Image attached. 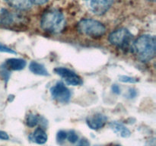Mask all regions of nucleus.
I'll list each match as a JSON object with an SVG mask.
<instances>
[{
  "mask_svg": "<svg viewBox=\"0 0 156 146\" xmlns=\"http://www.w3.org/2000/svg\"><path fill=\"white\" fill-rule=\"evenodd\" d=\"M29 69L32 73L37 75L48 76L50 75L45 66L43 64L36 62V61H32L30 62L29 65Z\"/></svg>",
  "mask_w": 156,
  "mask_h": 146,
  "instance_id": "obj_14",
  "label": "nucleus"
},
{
  "mask_svg": "<svg viewBox=\"0 0 156 146\" xmlns=\"http://www.w3.org/2000/svg\"><path fill=\"white\" fill-rule=\"evenodd\" d=\"M147 1H149V2H155V0H147Z\"/></svg>",
  "mask_w": 156,
  "mask_h": 146,
  "instance_id": "obj_26",
  "label": "nucleus"
},
{
  "mask_svg": "<svg viewBox=\"0 0 156 146\" xmlns=\"http://www.w3.org/2000/svg\"><path fill=\"white\" fill-rule=\"evenodd\" d=\"M41 122V116L34 113L27 114L25 118V123L28 127L33 128L37 126Z\"/></svg>",
  "mask_w": 156,
  "mask_h": 146,
  "instance_id": "obj_15",
  "label": "nucleus"
},
{
  "mask_svg": "<svg viewBox=\"0 0 156 146\" xmlns=\"http://www.w3.org/2000/svg\"><path fill=\"white\" fill-rule=\"evenodd\" d=\"M133 50L140 60L149 62L155 56V36L149 34L142 35L133 42Z\"/></svg>",
  "mask_w": 156,
  "mask_h": 146,
  "instance_id": "obj_1",
  "label": "nucleus"
},
{
  "mask_svg": "<svg viewBox=\"0 0 156 146\" xmlns=\"http://www.w3.org/2000/svg\"><path fill=\"white\" fill-rule=\"evenodd\" d=\"M119 81L123 83H129V84H135L139 82V79L136 78L130 77L127 75H120L119 77Z\"/></svg>",
  "mask_w": 156,
  "mask_h": 146,
  "instance_id": "obj_16",
  "label": "nucleus"
},
{
  "mask_svg": "<svg viewBox=\"0 0 156 146\" xmlns=\"http://www.w3.org/2000/svg\"><path fill=\"white\" fill-rule=\"evenodd\" d=\"M133 39V35L126 28H120L110 34L109 41L112 45L120 49H127Z\"/></svg>",
  "mask_w": 156,
  "mask_h": 146,
  "instance_id": "obj_5",
  "label": "nucleus"
},
{
  "mask_svg": "<svg viewBox=\"0 0 156 146\" xmlns=\"http://www.w3.org/2000/svg\"><path fill=\"white\" fill-rule=\"evenodd\" d=\"M29 138L33 142L37 143L38 144H45L47 141V134L43 128L38 127L34 130V132L30 134Z\"/></svg>",
  "mask_w": 156,
  "mask_h": 146,
  "instance_id": "obj_11",
  "label": "nucleus"
},
{
  "mask_svg": "<svg viewBox=\"0 0 156 146\" xmlns=\"http://www.w3.org/2000/svg\"><path fill=\"white\" fill-rule=\"evenodd\" d=\"M67 139L69 142L76 143L79 140V135H77L74 130H70L69 132H67Z\"/></svg>",
  "mask_w": 156,
  "mask_h": 146,
  "instance_id": "obj_18",
  "label": "nucleus"
},
{
  "mask_svg": "<svg viewBox=\"0 0 156 146\" xmlns=\"http://www.w3.org/2000/svg\"><path fill=\"white\" fill-rule=\"evenodd\" d=\"M76 146H90V144L88 140L85 139V138H82L79 141V144Z\"/></svg>",
  "mask_w": 156,
  "mask_h": 146,
  "instance_id": "obj_23",
  "label": "nucleus"
},
{
  "mask_svg": "<svg viewBox=\"0 0 156 146\" xmlns=\"http://www.w3.org/2000/svg\"><path fill=\"white\" fill-rule=\"evenodd\" d=\"M114 0H85L87 8L96 15H103L111 9Z\"/></svg>",
  "mask_w": 156,
  "mask_h": 146,
  "instance_id": "obj_7",
  "label": "nucleus"
},
{
  "mask_svg": "<svg viewBox=\"0 0 156 146\" xmlns=\"http://www.w3.org/2000/svg\"><path fill=\"white\" fill-rule=\"evenodd\" d=\"M0 52L1 53H10V54H16V51L13 50V49L10 48L8 46L5 45V44L0 43Z\"/></svg>",
  "mask_w": 156,
  "mask_h": 146,
  "instance_id": "obj_20",
  "label": "nucleus"
},
{
  "mask_svg": "<svg viewBox=\"0 0 156 146\" xmlns=\"http://www.w3.org/2000/svg\"><path fill=\"white\" fill-rule=\"evenodd\" d=\"M11 72L9 70H8L7 68H5L2 65L0 66V75H1L2 78L4 81H5V83H7L8 81L9 80V78H10Z\"/></svg>",
  "mask_w": 156,
  "mask_h": 146,
  "instance_id": "obj_17",
  "label": "nucleus"
},
{
  "mask_svg": "<svg viewBox=\"0 0 156 146\" xmlns=\"http://www.w3.org/2000/svg\"><path fill=\"white\" fill-rule=\"evenodd\" d=\"M111 89H112L113 92L116 94H120V92H121V89H120V86H119L118 85H116V84H114V85H112Z\"/></svg>",
  "mask_w": 156,
  "mask_h": 146,
  "instance_id": "obj_22",
  "label": "nucleus"
},
{
  "mask_svg": "<svg viewBox=\"0 0 156 146\" xmlns=\"http://www.w3.org/2000/svg\"><path fill=\"white\" fill-rule=\"evenodd\" d=\"M49 0H31L32 3H34L36 5H44Z\"/></svg>",
  "mask_w": 156,
  "mask_h": 146,
  "instance_id": "obj_25",
  "label": "nucleus"
},
{
  "mask_svg": "<svg viewBox=\"0 0 156 146\" xmlns=\"http://www.w3.org/2000/svg\"><path fill=\"white\" fill-rule=\"evenodd\" d=\"M5 1L9 6L19 11L28 10L33 5L31 0H5Z\"/></svg>",
  "mask_w": 156,
  "mask_h": 146,
  "instance_id": "obj_12",
  "label": "nucleus"
},
{
  "mask_svg": "<svg viewBox=\"0 0 156 146\" xmlns=\"http://www.w3.org/2000/svg\"><path fill=\"white\" fill-rule=\"evenodd\" d=\"M54 71L58 75L64 79L67 85H72V86H78L83 84L82 78L77 73L72 71L69 68H65V67H57L55 68Z\"/></svg>",
  "mask_w": 156,
  "mask_h": 146,
  "instance_id": "obj_8",
  "label": "nucleus"
},
{
  "mask_svg": "<svg viewBox=\"0 0 156 146\" xmlns=\"http://www.w3.org/2000/svg\"><path fill=\"white\" fill-rule=\"evenodd\" d=\"M9 138V135L7 132H4V131L0 130V139L1 140H8Z\"/></svg>",
  "mask_w": 156,
  "mask_h": 146,
  "instance_id": "obj_24",
  "label": "nucleus"
},
{
  "mask_svg": "<svg viewBox=\"0 0 156 146\" xmlns=\"http://www.w3.org/2000/svg\"><path fill=\"white\" fill-rule=\"evenodd\" d=\"M110 127L117 135H120L123 138H128L130 136L131 132L128 128H126L123 123L114 121L110 123Z\"/></svg>",
  "mask_w": 156,
  "mask_h": 146,
  "instance_id": "obj_13",
  "label": "nucleus"
},
{
  "mask_svg": "<svg viewBox=\"0 0 156 146\" xmlns=\"http://www.w3.org/2000/svg\"><path fill=\"white\" fill-rule=\"evenodd\" d=\"M41 26L43 30L48 33H59L66 26L65 17L57 9H50L43 15Z\"/></svg>",
  "mask_w": 156,
  "mask_h": 146,
  "instance_id": "obj_2",
  "label": "nucleus"
},
{
  "mask_svg": "<svg viewBox=\"0 0 156 146\" xmlns=\"http://www.w3.org/2000/svg\"><path fill=\"white\" fill-rule=\"evenodd\" d=\"M26 65H27V62L24 59H18V58L8 59L2 64L3 66L9 71H20V70L24 69Z\"/></svg>",
  "mask_w": 156,
  "mask_h": 146,
  "instance_id": "obj_10",
  "label": "nucleus"
},
{
  "mask_svg": "<svg viewBox=\"0 0 156 146\" xmlns=\"http://www.w3.org/2000/svg\"><path fill=\"white\" fill-rule=\"evenodd\" d=\"M0 26L11 30L23 29L25 26V18L20 14L2 8L0 9Z\"/></svg>",
  "mask_w": 156,
  "mask_h": 146,
  "instance_id": "obj_3",
  "label": "nucleus"
},
{
  "mask_svg": "<svg viewBox=\"0 0 156 146\" xmlns=\"http://www.w3.org/2000/svg\"><path fill=\"white\" fill-rule=\"evenodd\" d=\"M115 146H121V145H119V144H117V145H115Z\"/></svg>",
  "mask_w": 156,
  "mask_h": 146,
  "instance_id": "obj_27",
  "label": "nucleus"
},
{
  "mask_svg": "<svg viewBox=\"0 0 156 146\" xmlns=\"http://www.w3.org/2000/svg\"><path fill=\"white\" fill-rule=\"evenodd\" d=\"M108 122V117L103 113H96L93 115L88 116L86 119V123L88 127L93 130H98L106 125Z\"/></svg>",
  "mask_w": 156,
  "mask_h": 146,
  "instance_id": "obj_9",
  "label": "nucleus"
},
{
  "mask_svg": "<svg viewBox=\"0 0 156 146\" xmlns=\"http://www.w3.org/2000/svg\"><path fill=\"white\" fill-rule=\"evenodd\" d=\"M67 138V132L64 130H60L56 134V140L59 144H62Z\"/></svg>",
  "mask_w": 156,
  "mask_h": 146,
  "instance_id": "obj_19",
  "label": "nucleus"
},
{
  "mask_svg": "<svg viewBox=\"0 0 156 146\" xmlns=\"http://www.w3.org/2000/svg\"><path fill=\"white\" fill-rule=\"evenodd\" d=\"M50 94L53 99L59 103H68L71 98L69 89L62 82H58L50 88Z\"/></svg>",
  "mask_w": 156,
  "mask_h": 146,
  "instance_id": "obj_6",
  "label": "nucleus"
},
{
  "mask_svg": "<svg viewBox=\"0 0 156 146\" xmlns=\"http://www.w3.org/2000/svg\"><path fill=\"white\" fill-rule=\"evenodd\" d=\"M136 94H137V91L135 88H129V91H128V94H127V96L129 97V98H133V97H135L136 96Z\"/></svg>",
  "mask_w": 156,
  "mask_h": 146,
  "instance_id": "obj_21",
  "label": "nucleus"
},
{
  "mask_svg": "<svg viewBox=\"0 0 156 146\" xmlns=\"http://www.w3.org/2000/svg\"><path fill=\"white\" fill-rule=\"evenodd\" d=\"M78 30L90 37H101L106 33V27L100 21L94 19H82L78 24Z\"/></svg>",
  "mask_w": 156,
  "mask_h": 146,
  "instance_id": "obj_4",
  "label": "nucleus"
}]
</instances>
